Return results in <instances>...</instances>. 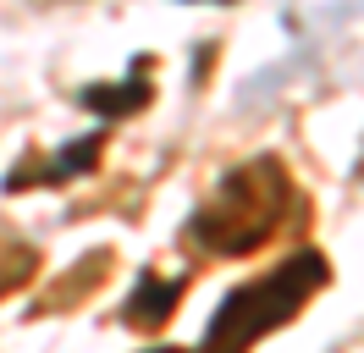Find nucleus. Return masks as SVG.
<instances>
[{
	"mask_svg": "<svg viewBox=\"0 0 364 353\" xmlns=\"http://www.w3.org/2000/svg\"><path fill=\"white\" fill-rule=\"evenodd\" d=\"M287 204H293L287 166L259 154V160H249V166H237V172H227L215 182V194L188 221V238L199 248H210V254H254V248L271 243Z\"/></svg>",
	"mask_w": 364,
	"mask_h": 353,
	"instance_id": "nucleus-1",
	"label": "nucleus"
},
{
	"mask_svg": "<svg viewBox=\"0 0 364 353\" xmlns=\"http://www.w3.org/2000/svg\"><path fill=\"white\" fill-rule=\"evenodd\" d=\"M315 287H326V254H320V248H298L293 260H282V265H271L265 276L232 287L227 298L215 304L199 353H249L265 331L287 326L298 309L309 304Z\"/></svg>",
	"mask_w": 364,
	"mask_h": 353,
	"instance_id": "nucleus-2",
	"label": "nucleus"
},
{
	"mask_svg": "<svg viewBox=\"0 0 364 353\" xmlns=\"http://www.w3.org/2000/svg\"><path fill=\"white\" fill-rule=\"evenodd\" d=\"M77 100H83L94 116H105V122H116V116H133V110L149 105V66L133 61L127 83H94V88H83Z\"/></svg>",
	"mask_w": 364,
	"mask_h": 353,
	"instance_id": "nucleus-3",
	"label": "nucleus"
},
{
	"mask_svg": "<svg viewBox=\"0 0 364 353\" xmlns=\"http://www.w3.org/2000/svg\"><path fill=\"white\" fill-rule=\"evenodd\" d=\"M182 298V282L177 276H155V270H144L133 287V298H127V326H166L171 320V309Z\"/></svg>",
	"mask_w": 364,
	"mask_h": 353,
	"instance_id": "nucleus-4",
	"label": "nucleus"
},
{
	"mask_svg": "<svg viewBox=\"0 0 364 353\" xmlns=\"http://www.w3.org/2000/svg\"><path fill=\"white\" fill-rule=\"evenodd\" d=\"M94 160H100V132H89V138L67 144V149H61V154H55V160L45 166V176H39V182H72V176L89 172Z\"/></svg>",
	"mask_w": 364,
	"mask_h": 353,
	"instance_id": "nucleus-5",
	"label": "nucleus"
},
{
	"mask_svg": "<svg viewBox=\"0 0 364 353\" xmlns=\"http://www.w3.org/2000/svg\"><path fill=\"white\" fill-rule=\"evenodd\" d=\"M28 276H33V248L17 243V238H0V298L17 293Z\"/></svg>",
	"mask_w": 364,
	"mask_h": 353,
	"instance_id": "nucleus-6",
	"label": "nucleus"
},
{
	"mask_svg": "<svg viewBox=\"0 0 364 353\" xmlns=\"http://www.w3.org/2000/svg\"><path fill=\"white\" fill-rule=\"evenodd\" d=\"M149 353H182V348H149Z\"/></svg>",
	"mask_w": 364,
	"mask_h": 353,
	"instance_id": "nucleus-7",
	"label": "nucleus"
}]
</instances>
